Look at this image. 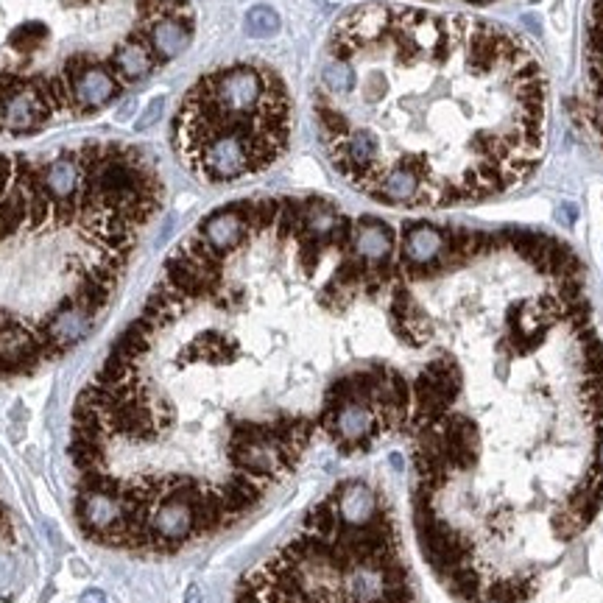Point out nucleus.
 <instances>
[{"label": "nucleus", "mask_w": 603, "mask_h": 603, "mask_svg": "<svg viewBox=\"0 0 603 603\" xmlns=\"http://www.w3.org/2000/svg\"><path fill=\"white\" fill-rule=\"evenodd\" d=\"M422 556L456 603H603V336L559 238L505 227L464 369L405 439Z\"/></svg>", "instance_id": "1"}, {"label": "nucleus", "mask_w": 603, "mask_h": 603, "mask_svg": "<svg viewBox=\"0 0 603 603\" xmlns=\"http://www.w3.org/2000/svg\"><path fill=\"white\" fill-rule=\"evenodd\" d=\"M313 115L350 187L385 207L444 210L508 193L536 171L550 95L519 34L369 3L327 39Z\"/></svg>", "instance_id": "2"}, {"label": "nucleus", "mask_w": 603, "mask_h": 603, "mask_svg": "<svg viewBox=\"0 0 603 603\" xmlns=\"http://www.w3.org/2000/svg\"><path fill=\"white\" fill-rule=\"evenodd\" d=\"M165 201L151 154L87 140L0 154V380L79 347Z\"/></svg>", "instance_id": "3"}, {"label": "nucleus", "mask_w": 603, "mask_h": 603, "mask_svg": "<svg viewBox=\"0 0 603 603\" xmlns=\"http://www.w3.org/2000/svg\"><path fill=\"white\" fill-rule=\"evenodd\" d=\"M235 603H422L385 491L338 481L238 581Z\"/></svg>", "instance_id": "4"}, {"label": "nucleus", "mask_w": 603, "mask_h": 603, "mask_svg": "<svg viewBox=\"0 0 603 603\" xmlns=\"http://www.w3.org/2000/svg\"><path fill=\"white\" fill-rule=\"evenodd\" d=\"M291 128L285 79L260 62H232L187 87L171 121V143L193 176L230 185L268 171L288 151Z\"/></svg>", "instance_id": "5"}, {"label": "nucleus", "mask_w": 603, "mask_h": 603, "mask_svg": "<svg viewBox=\"0 0 603 603\" xmlns=\"http://www.w3.org/2000/svg\"><path fill=\"white\" fill-rule=\"evenodd\" d=\"M581 112L595 143L603 148V0L592 3L584 42V79H581Z\"/></svg>", "instance_id": "6"}, {"label": "nucleus", "mask_w": 603, "mask_h": 603, "mask_svg": "<svg viewBox=\"0 0 603 603\" xmlns=\"http://www.w3.org/2000/svg\"><path fill=\"white\" fill-rule=\"evenodd\" d=\"M279 28V17L274 8L268 6H254L249 14H246V31L251 37H271L274 31Z\"/></svg>", "instance_id": "7"}, {"label": "nucleus", "mask_w": 603, "mask_h": 603, "mask_svg": "<svg viewBox=\"0 0 603 603\" xmlns=\"http://www.w3.org/2000/svg\"><path fill=\"white\" fill-rule=\"evenodd\" d=\"M81 603H107V595H104L101 590H87V592L81 595Z\"/></svg>", "instance_id": "8"}, {"label": "nucleus", "mask_w": 603, "mask_h": 603, "mask_svg": "<svg viewBox=\"0 0 603 603\" xmlns=\"http://www.w3.org/2000/svg\"><path fill=\"white\" fill-rule=\"evenodd\" d=\"M185 603H201V592H199V587H190V590H187V601Z\"/></svg>", "instance_id": "9"}]
</instances>
